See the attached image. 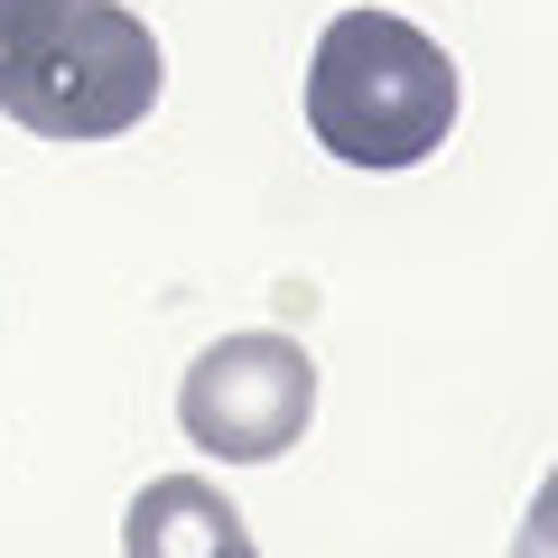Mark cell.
<instances>
[{
  "label": "cell",
  "instance_id": "obj_3",
  "mask_svg": "<svg viewBox=\"0 0 558 558\" xmlns=\"http://www.w3.org/2000/svg\"><path fill=\"white\" fill-rule=\"evenodd\" d=\"M317 418V363L299 336H215L178 381V428L223 465H270L307 438Z\"/></svg>",
  "mask_w": 558,
  "mask_h": 558
},
{
  "label": "cell",
  "instance_id": "obj_1",
  "mask_svg": "<svg viewBox=\"0 0 558 558\" xmlns=\"http://www.w3.org/2000/svg\"><path fill=\"white\" fill-rule=\"evenodd\" d=\"M457 57L400 10H336L307 57V131L344 168H418L457 131Z\"/></svg>",
  "mask_w": 558,
  "mask_h": 558
},
{
  "label": "cell",
  "instance_id": "obj_2",
  "mask_svg": "<svg viewBox=\"0 0 558 558\" xmlns=\"http://www.w3.org/2000/svg\"><path fill=\"white\" fill-rule=\"evenodd\" d=\"M168 57L121 0H57L0 75V112L38 140H121L159 112Z\"/></svg>",
  "mask_w": 558,
  "mask_h": 558
},
{
  "label": "cell",
  "instance_id": "obj_5",
  "mask_svg": "<svg viewBox=\"0 0 558 558\" xmlns=\"http://www.w3.org/2000/svg\"><path fill=\"white\" fill-rule=\"evenodd\" d=\"M47 10H57V0H0V75H10V57L28 47V28H38Z\"/></svg>",
  "mask_w": 558,
  "mask_h": 558
},
{
  "label": "cell",
  "instance_id": "obj_4",
  "mask_svg": "<svg viewBox=\"0 0 558 558\" xmlns=\"http://www.w3.org/2000/svg\"><path fill=\"white\" fill-rule=\"evenodd\" d=\"M121 539H131V558H186V549H223V558H242V549H252L242 512L215 494V484H196V475L149 484V494L131 502V521H121Z\"/></svg>",
  "mask_w": 558,
  "mask_h": 558
}]
</instances>
